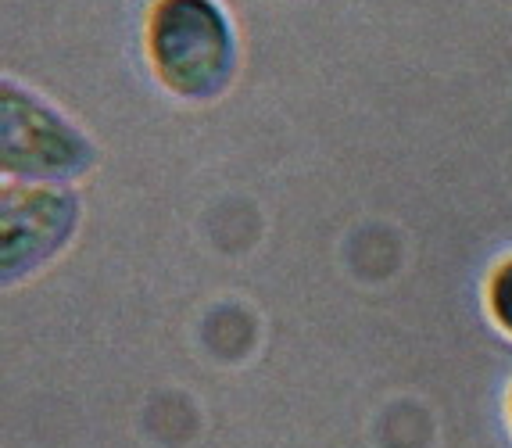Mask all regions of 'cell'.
Segmentation results:
<instances>
[{
    "label": "cell",
    "mask_w": 512,
    "mask_h": 448,
    "mask_svg": "<svg viewBox=\"0 0 512 448\" xmlns=\"http://www.w3.org/2000/svg\"><path fill=\"white\" fill-rule=\"evenodd\" d=\"M147 58L169 94L215 101L237 76V33L219 0H154Z\"/></svg>",
    "instance_id": "cell-1"
},
{
    "label": "cell",
    "mask_w": 512,
    "mask_h": 448,
    "mask_svg": "<svg viewBox=\"0 0 512 448\" xmlns=\"http://www.w3.org/2000/svg\"><path fill=\"white\" fill-rule=\"evenodd\" d=\"M0 119V169L8 183L69 187L101 162L97 144L76 122L11 79H4Z\"/></svg>",
    "instance_id": "cell-2"
},
{
    "label": "cell",
    "mask_w": 512,
    "mask_h": 448,
    "mask_svg": "<svg viewBox=\"0 0 512 448\" xmlns=\"http://www.w3.org/2000/svg\"><path fill=\"white\" fill-rule=\"evenodd\" d=\"M83 223V201L69 187L4 183L0 190V269L4 287H22L69 251Z\"/></svg>",
    "instance_id": "cell-3"
},
{
    "label": "cell",
    "mask_w": 512,
    "mask_h": 448,
    "mask_svg": "<svg viewBox=\"0 0 512 448\" xmlns=\"http://www.w3.org/2000/svg\"><path fill=\"white\" fill-rule=\"evenodd\" d=\"M484 312L498 334L512 341V251L502 255L484 276Z\"/></svg>",
    "instance_id": "cell-4"
},
{
    "label": "cell",
    "mask_w": 512,
    "mask_h": 448,
    "mask_svg": "<svg viewBox=\"0 0 512 448\" xmlns=\"http://www.w3.org/2000/svg\"><path fill=\"white\" fill-rule=\"evenodd\" d=\"M502 416H505V434H509V441H512V377H509V384H505V395H502Z\"/></svg>",
    "instance_id": "cell-5"
}]
</instances>
